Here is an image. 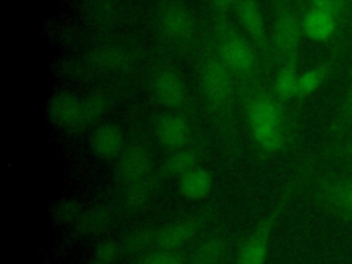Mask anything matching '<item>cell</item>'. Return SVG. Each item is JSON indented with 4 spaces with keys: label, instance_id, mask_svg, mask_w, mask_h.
<instances>
[{
    "label": "cell",
    "instance_id": "cell-1",
    "mask_svg": "<svg viewBox=\"0 0 352 264\" xmlns=\"http://www.w3.org/2000/svg\"><path fill=\"white\" fill-rule=\"evenodd\" d=\"M312 198L327 213L352 223V173L322 175L314 186Z\"/></svg>",
    "mask_w": 352,
    "mask_h": 264
},
{
    "label": "cell",
    "instance_id": "cell-2",
    "mask_svg": "<svg viewBox=\"0 0 352 264\" xmlns=\"http://www.w3.org/2000/svg\"><path fill=\"white\" fill-rule=\"evenodd\" d=\"M283 202L245 241L243 246L239 250L236 264H265L271 235L278 220V216L285 205Z\"/></svg>",
    "mask_w": 352,
    "mask_h": 264
},
{
    "label": "cell",
    "instance_id": "cell-3",
    "mask_svg": "<svg viewBox=\"0 0 352 264\" xmlns=\"http://www.w3.org/2000/svg\"><path fill=\"white\" fill-rule=\"evenodd\" d=\"M302 34L301 21L290 11L282 12L274 25V44L285 62L297 58Z\"/></svg>",
    "mask_w": 352,
    "mask_h": 264
},
{
    "label": "cell",
    "instance_id": "cell-4",
    "mask_svg": "<svg viewBox=\"0 0 352 264\" xmlns=\"http://www.w3.org/2000/svg\"><path fill=\"white\" fill-rule=\"evenodd\" d=\"M201 227L202 221L201 219L197 217L179 219L172 223H168L157 230L155 248L158 250L176 252L179 248L184 246L187 242L194 239Z\"/></svg>",
    "mask_w": 352,
    "mask_h": 264
},
{
    "label": "cell",
    "instance_id": "cell-5",
    "mask_svg": "<svg viewBox=\"0 0 352 264\" xmlns=\"http://www.w3.org/2000/svg\"><path fill=\"white\" fill-rule=\"evenodd\" d=\"M201 85L206 98L212 103H226L232 88L227 66L219 60L205 62L201 69Z\"/></svg>",
    "mask_w": 352,
    "mask_h": 264
},
{
    "label": "cell",
    "instance_id": "cell-6",
    "mask_svg": "<svg viewBox=\"0 0 352 264\" xmlns=\"http://www.w3.org/2000/svg\"><path fill=\"white\" fill-rule=\"evenodd\" d=\"M162 33L172 41H186L194 32V21L188 10L177 4L164 7L158 16Z\"/></svg>",
    "mask_w": 352,
    "mask_h": 264
},
{
    "label": "cell",
    "instance_id": "cell-7",
    "mask_svg": "<svg viewBox=\"0 0 352 264\" xmlns=\"http://www.w3.org/2000/svg\"><path fill=\"white\" fill-rule=\"evenodd\" d=\"M151 169L150 153L139 144L125 148L118 157L117 177L122 183H131L148 176Z\"/></svg>",
    "mask_w": 352,
    "mask_h": 264
},
{
    "label": "cell",
    "instance_id": "cell-8",
    "mask_svg": "<svg viewBox=\"0 0 352 264\" xmlns=\"http://www.w3.org/2000/svg\"><path fill=\"white\" fill-rule=\"evenodd\" d=\"M153 92L157 100L166 107H180L187 98L183 80L172 70H161L153 80Z\"/></svg>",
    "mask_w": 352,
    "mask_h": 264
},
{
    "label": "cell",
    "instance_id": "cell-9",
    "mask_svg": "<svg viewBox=\"0 0 352 264\" xmlns=\"http://www.w3.org/2000/svg\"><path fill=\"white\" fill-rule=\"evenodd\" d=\"M81 100L73 94H58L47 104L50 120L59 126L78 129L81 116Z\"/></svg>",
    "mask_w": 352,
    "mask_h": 264
},
{
    "label": "cell",
    "instance_id": "cell-10",
    "mask_svg": "<svg viewBox=\"0 0 352 264\" xmlns=\"http://www.w3.org/2000/svg\"><path fill=\"white\" fill-rule=\"evenodd\" d=\"M155 131L160 143L170 150L186 147V143L190 138V125L187 120L180 114L169 113L160 117L155 125Z\"/></svg>",
    "mask_w": 352,
    "mask_h": 264
},
{
    "label": "cell",
    "instance_id": "cell-11",
    "mask_svg": "<svg viewBox=\"0 0 352 264\" xmlns=\"http://www.w3.org/2000/svg\"><path fill=\"white\" fill-rule=\"evenodd\" d=\"M91 62L99 70L121 72L133 65V54L124 45L104 44L91 52Z\"/></svg>",
    "mask_w": 352,
    "mask_h": 264
},
{
    "label": "cell",
    "instance_id": "cell-12",
    "mask_svg": "<svg viewBox=\"0 0 352 264\" xmlns=\"http://www.w3.org/2000/svg\"><path fill=\"white\" fill-rule=\"evenodd\" d=\"M91 148L96 157L103 160L120 157L125 150L122 132L111 124L98 126L91 136Z\"/></svg>",
    "mask_w": 352,
    "mask_h": 264
},
{
    "label": "cell",
    "instance_id": "cell-13",
    "mask_svg": "<svg viewBox=\"0 0 352 264\" xmlns=\"http://www.w3.org/2000/svg\"><path fill=\"white\" fill-rule=\"evenodd\" d=\"M337 23V18L316 8H309L301 19L302 33L315 41L329 40L336 33Z\"/></svg>",
    "mask_w": 352,
    "mask_h": 264
},
{
    "label": "cell",
    "instance_id": "cell-14",
    "mask_svg": "<svg viewBox=\"0 0 352 264\" xmlns=\"http://www.w3.org/2000/svg\"><path fill=\"white\" fill-rule=\"evenodd\" d=\"M223 63L235 72H248L253 66V52L239 37H228L221 45Z\"/></svg>",
    "mask_w": 352,
    "mask_h": 264
},
{
    "label": "cell",
    "instance_id": "cell-15",
    "mask_svg": "<svg viewBox=\"0 0 352 264\" xmlns=\"http://www.w3.org/2000/svg\"><path fill=\"white\" fill-rule=\"evenodd\" d=\"M212 176L206 169L201 166H195L179 177V191L186 199H202L209 194Z\"/></svg>",
    "mask_w": 352,
    "mask_h": 264
},
{
    "label": "cell",
    "instance_id": "cell-16",
    "mask_svg": "<svg viewBox=\"0 0 352 264\" xmlns=\"http://www.w3.org/2000/svg\"><path fill=\"white\" fill-rule=\"evenodd\" d=\"M114 210L109 205H96L81 213L76 221L77 230L84 235H96L103 232L113 221Z\"/></svg>",
    "mask_w": 352,
    "mask_h": 264
},
{
    "label": "cell",
    "instance_id": "cell-17",
    "mask_svg": "<svg viewBox=\"0 0 352 264\" xmlns=\"http://www.w3.org/2000/svg\"><path fill=\"white\" fill-rule=\"evenodd\" d=\"M155 190L154 182L150 176L131 182L125 184L122 191V205L129 210H138L144 208L153 198Z\"/></svg>",
    "mask_w": 352,
    "mask_h": 264
},
{
    "label": "cell",
    "instance_id": "cell-18",
    "mask_svg": "<svg viewBox=\"0 0 352 264\" xmlns=\"http://www.w3.org/2000/svg\"><path fill=\"white\" fill-rule=\"evenodd\" d=\"M226 253V241L221 235L213 234L202 239L192 250L188 264H219Z\"/></svg>",
    "mask_w": 352,
    "mask_h": 264
},
{
    "label": "cell",
    "instance_id": "cell-19",
    "mask_svg": "<svg viewBox=\"0 0 352 264\" xmlns=\"http://www.w3.org/2000/svg\"><path fill=\"white\" fill-rule=\"evenodd\" d=\"M351 129H352V67H351L349 80H348L345 92L342 95L337 116L330 126L329 135L333 144L338 142Z\"/></svg>",
    "mask_w": 352,
    "mask_h": 264
},
{
    "label": "cell",
    "instance_id": "cell-20",
    "mask_svg": "<svg viewBox=\"0 0 352 264\" xmlns=\"http://www.w3.org/2000/svg\"><path fill=\"white\" fill-rule=\"evenodd\" d=\"M250 126L282 125V113L278 104L268 98L254 99L248 109Z\"/></svg>",
    "mask_w": 352,
    "mask_h": 264
},
{
    "label": "cell",
    "instance_id": "cell-21",
    "mask_svg": "<svg viewBox=\"0 0 352 264\" xmlns=\"http://www.w3.org/2000/svg\"><path fill=\"white\" fill-rule=\"evenodd\" d=\"M300 73L297 70V58L285 62L274 80V89L278 98L289 100L298 96Z\"/></svg>",
    "mask_w": 352,
    "mask_h": 264
},
{
    "label": "cell",
    "instance_id": "cell-22",
    "mask_svg": "<svg viewBox=\"0 0 352 264\" xmlns=\"http://www.w3.org/2000/svg\"><path fill=\"white\" fill-rule=\"evenodd\" d=\"M155 236H157V230L142 226L131 230L125 238L121 241L122 246V253L126 254H140L146 252L148 248L155 246Z\"/></svg>",
    "mask_w": 352,
    "mask_h": 264
},
{
    "label": "cell",
    "instance_id": "cell-23",
    "mask_svg": "<svg viewBox=\"0 0 352 264\" xmlns=\"http://www.w3.org/2000/svg\"><path fill=\"white\" fill-rule=\"evenodd\" d=\"M333 70V62L319 63L300 74L298 96H309L316 92L329 78Z\"/></svg>",
    "mask_w": 352,
    "mask_h": 264
},
{
    "label": "cell",
    "instance_id": "cell-24",
    "mask_svg": "<svg viewBox=\"0 0 352 264\" xmlns=\"http://www.w3.org/2000/svg\"><path fill=\"white\" fill-rule=\"evenodd\" d=\"M238 16L243 28L256 38L264 37V21L256 0H241Z\"/></svg>",
    "mask_w": 352,
    "mask_h": 264
},
{
    "label": "cell",
    "instance_id": "cell-25",
    "mask_svg": "<svg viewBox=\"0 0 352 264\" xmlns=\"http://www.w3.org/2000/svg\"><path fill=\"white\" fill-rule=\"evenodd\" d=\"M250 128L254 140L263 150L268 153H275L285 146L286 138L282 125H258Z\"/></svg>",
    "mask_w": 352,
    "mask_h": 264
},
{
    "label": "cell",
    "instance_id": "cell-26",
    "mask_svg": "<svg viewBox=\"0 0 352 264\" xmlns=\"http://www.w3.org/2000/svg\"><path fill=\"white\" fill-rule=\"evenodd\" d=\"M107 109V96L103 94H89L81 100V116L78 129L85 128L99 120Z\"/></svg>",
    "mask_w": 352,
    "mask_h": 264
},
{
    "label": "cell",
    "instance_id": "cell-27",
    "mask_svg": "<svg viewBox=\"0 0 352 264\" xmlns=\"http://www.w3.org/2000/svg\"><path fill=\"white\" fill-rule=\"evenodd\" d=\"M197 166V153L192 148L182 147L173 150V153L165 161V170L172 176H183L188 170Z\"/></svg>",
    "mask_w": 352,
    "mask_h": 264
},
{
    "label": "cell",
    "instance_id": "cell-28",
    "mask_svg": "<svg viewBox=\"0 0 352 264\" xmlns=\"http://www.w3.org/2000/svg\"><path fill=\"white\" fill-rule=\"evenodd\" d=\"M88 18L99 25L111 23L118 15V7L114 0H91L87 7Z\"/></svg>",
    "mask_w": 352,
    "mask_h": 264
},
{
    "label": "cell",
    "instance_id": "cell-29",
    "mask_svg": "<svg viewBox=\"0 0 352 264\" xmlns=\"http://www.w3.org/2000/svg\"><path fill=\"white\" fill-rule=\"evenodd\" d=\"M121 254H122L121 242L114 239H104L96 245L92 258L104 264H114Z\"/></svg>",
    "mask_w": 352,
    "mask_h": 264
},
{
    "label": "cell",
    "instance_id": "cell-30",
    "mask_svg": "<svg viewBox=\"0 0 352 264\" xmlns=\"http://www.w3.org/2000/svg\"><path fill=\"white\" fill-rule=\"evenodd\" d=\"M80 214H81L80 213V206L73 199L60 201L52 209V217L59 224H67V223L77 221Z\"/></svg>",
    "mask_w": 352,
    "mask_h": 264
},
{
    "label": "cell",
    "instance_id": "cell-31",
    "mask_svg": "<svg viewBox=\"0 0 352 264\" xmlns=\"http://www.w3.org/2000/svg\"><path fill=\"white\" fill-rule=\"evenodd\" d=\"M309 3L311 8L324 11L337 18V21L345 15L348 8V0H309Z\"/></svg>",
    "mask_w": 352,
    "mask_h": 264
},
{
    "label": "cell",
    "instance_id": "cell-32",
    "mask_svg": "<svg viewBox=\"0 0 352 264\" xmlns=\"http://www.w3.org/2000/svg\"><path fill=\"white\" fill-rule=\"evenodd\" d=\"M330 153L334 158H340L342 162H352V129L333 144Z\"/></svg>",
    "mask_w": 352,
    "mask_h": 264
},
{
    "label": "cell",
    "instance_id": "cell-33",
    "mask_svg": "<svg viewBox=\"0 0 352 264\" xmlns=\"http://www.w3.org/2000/svg\"><path fill=\"white\" fill-rule=\"evenodd\" d=\"M138 264H184V260L177 252L158 250L154 254L143 258Z\"/></svg>",
    "mask_w": 352,
    "mask_h": 264
},
{
    "label": "cell",
    "instance_id": "cell-34",
    "mask_svg": "<svg viewBox=\"0 0 352 264\" xmlns=\"http://www.w3.org/2000/svg\"><path fill=\"white\" fill-rule=\"evenodd\" d=\"M212 1H213V4H214L216 8H219V10H227V8H230V7L234 4L235 0H212Z\"/></svg>",
    "mask_w": 352,
    "mask_h": 264
},
{
    "label": "cell",
    "instance_id": "cell-35",
    "mask_svg": "<svg viewBox=\"0 0 352 264\" xmlns=\"http://www.w3.org/2000/svg\"><path fill=\"white\" fill-rule=\"evenodd\" d=\"M341 169H342L344 172L352 173V162H342V165H341Z\"/></svg>",
    "mask_w": 352,
    "mask_h": 264
},
{
    "label": "cell",
    "instance_id": "cell-36",
    "mask_svg": "<svg viewBox=\"0 0 352 264\" xmlns=\"http://www.w3.org/2000/svg\"><path fill=\"white\" fill-rule=\"evenodd\" d=\"M89 264H104V263H100V261H98V260H94V258H92Z\"/></svg>",
    "mask_w": 352,
    "mask_h": 264
}]
</instances>
